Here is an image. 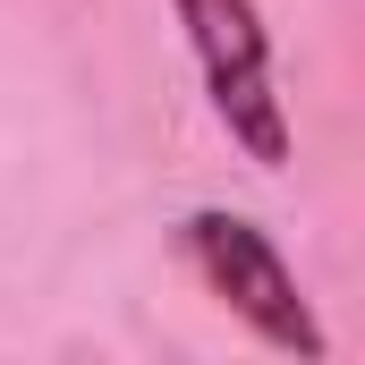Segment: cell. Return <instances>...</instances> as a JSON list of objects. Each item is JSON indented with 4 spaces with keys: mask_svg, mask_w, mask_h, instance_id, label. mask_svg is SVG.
Returning <instances> with one entry per match:
<instances>
[{
    "mask_svg": "<svg viewBox=\"0 0 365 365\" xmlns=\"http://www.w3.org/2000/svg\"><path fill=\"white\" fill-rule=\"evenodd\" d=\"M179 247H187V264H195V280H204L264 349H280V357H297V365H323V357H331L314 306L297 297L289 255H280L247 212H221V204L187 212V221H179Z\"/></svg>",
    "mask_w": 365,
    "mask_h": 365,
    "instance_id": "cell-1",
    "label": "cell"
},
{
    "mask_svg": "<svg viewBox=\"0 0 365 365\" xmlns=\"http://www.w3.org/2000/svg\"><path fill=\"white\" fill-rule=\"evenodd\" d=\"M187 26V51L204 68V93H212V119L230 128V145L255 162V170H280L289 162V110L272 93V34H264V9L255 0H170Z\"/></svg>",
    "mask_w": 365,
    "mask_h": 365,
    "instance_id": "cell-2",
    "label": "cell"
}]
</instances>
